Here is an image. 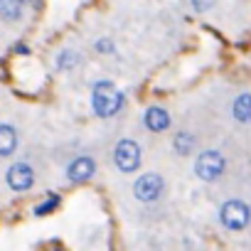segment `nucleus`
<instances>
[{
    "mask_svg": "<svg viewBox=\"0 0 251 251\" xmlns=\"http://www.w3.org/2000/svg\"><path fill=\"white\" fill-rule=\"evenodd\" d=\"M226 170V160L219 151H202L195 160V175L202 182H214Z\"/></svg>",
    "mask_w": 251,
    "mask_h": 251,
    "instance_id": "nucleus-4",
    "label": "nucleus"
},
{
    "mask_svg": "<svg viewBox=\"0 0 251 251\" xmlns=\"http://www.w3.org/2000/svg\"><path fill=\"white\" fill-rule=\"evenodd\" d=\"M96 52H101V54H113L116 52V47H113V40H108V37H101V40H96Z\"/></svg>",
    "mask_w": 251,
    "mask_h": 251,
    "instance_id": "nucleus-15",
    "label": "nucleus"
},
{
    "mask_svg": "<svg viewBox=\"0 0 251 251\" xmlns=\"http://www.w3.org/2000/svg\"><path fill=\"white\" fill-rule=\"evenodd\" d=\"M5 182L13 192H27L35 187V170L30 163L25 160H18L13 163L8 170H5Z\"/></svg>",
    "mask_w": 251,
    "mask_h": 251,
    "instance_id": "nucleus-6",
    "label": "nucleus"
},
{
    "mask_svg": "<svg viewBox=\"0 0 251 251\" xmlns=\"http://www.w3.org/2000/svg\"><path fill=\"white\" fill-rule=\"evenodd\" d=\"M141 160H143V153H141V146L133 138H123V141L116 143V148H113V165L121 173H136L141 168Z\"/></svg>",
    "mask_w": 251,
    "mask_h": 251,
    "instance_id": "nucleus-3",
    "label": "nucleus"
},
{
    "mask_svg": "<svg viewBox=\"0 0 251 251\" xmlns=\"http://www.w3.org/2000/svg\"><path fill=\"white\" fill-rule=\"evenodd\" d=\"M23 5H25V3H13V0H3V3H0V20H3V23H18V20L23 18V13H25Z\"/></svg>",
    "mask_w": 251,
    "mask_h": 251,
    "instance_id": "nucleus-11",
    "label": "nucleus"
},
{
    "mask_svg": "<svg viewBox=\"0 0 251 251\" xmlns=\"http://www.w3.org/2000/svg\"><path fill=\"white\" fill-rule=\"evenodd\" d=\"M18 131H15V126L13 123H3L0 126V155L3 158H10L18 148Z\"/></svg>",
    "mask_w": 251,
    "mask_h": 251,
    "instance_id": "nucleus-9",
    "label": "nucleus"
},
{
    "mask_svg": "<svg viewBox=\"0 0 251 251\" xmlns=\"http://www.w3.org/2000/svg\"><path fill=\"white\" fill-rule=\"evenodd\" d=\"M79 64V54L72 50V47H64L59 54H57V69L59 72H69Z\"/></svg>",
    "mask_w": 251,
    "mask_h": 251,
    "instance_id": "nucleus-13",
    "label": "nucleus"
},
{
    "mask_svg": "<svg viewBox=\"0 0 251 251\" xmlns=\"http://www.w3.org/2000/svg\"><path fill=\"white\" fill-rule=\"evenodd\" d=\"M219 224L229 231H244L251 224V207L244 200H226L219 207Z\"/></svg>",
    "mask_w": 251,
    "mask_h": 251,
    "instance_id": "nucleus-2",
    "label": "nucleus"
},
{
    "mask_svg": "<svg viewBox=\"0 0 251 251\" xmlns=\"http://www.w3.org/2000/svg\"><path fill=\"white\" fill-rule=\"evenodd\" d=\"M165 192V180L158 173H143L138 175V180L133 182V197L143 204H153L163 197Z\"/></svg>",
    "mask_w": 251,
    "mask_h": 251,
    "instance_id": "nucleus-5",
    "label": "nucleus"
},
{
    "mask_svg": "<svg viewBox=\"0 0 251 251\" xmlns=\"http://www.w3.org/2000/svg\"><path fill=\"white\" fill-rule=\"evenodd\" d=\"M143 123H146V128H148V131H153V133H163V131L170 128V123H173V121H170V113H168L165 106L153 103V106L146 108V113H143Z\"/></svg>",
    "mask_w": 251,
    "mask_h": 251,
    "instance_id": "nucleus-8",
    "label": "nucleus"
},
{
    "mask_svg": "<svg viewBox=\"0 0 251 251\" xmlns=\"http://www.w3.org/2000/svg\"><path fill=\"white\" fill-rule=\"evenodd\" d=\"M231 116L236 123H251V94H239L234 99Z\"/></svg>",
    "mask_w": 251,
    "mask_h": 251,
    "instance_id": "nucleus-10",
    "label": "nucleus"
},
{
    "mask_svg": "<svg viewBox=\"0 0 251 251\" xmlns=\"http://www.w3.org/2000/svg\"><path fill=\"white\" fill-rule=\"evenodd\" d=\"M126 103V96L123 91L116 89L113 81L103 79V81H96L94 89H91V106H94V113L101 116V118H111L116 116Z\"/></svg>",
    "mask_w": 251,
    "mask_h": 251,
    "instance_id": "nucleus-1",
    "label": "nucleus"
},
{
    "mask_svg": "<svg viewBox=\"0 0 251 251\" xmlns=\"http://www.w3.org/2000/svg\"><path fill=\"white\" fill-rule=\"evenodd\" d=\"M94 173H96V160L91 155H79V158H74L67 165V180L69 182H76V185L91 180Z\"/></svg>",
    "mask_w": 251,
    "mask_h": 251,
    "instance_id": "nucleus-7",
    "label": "nucleus"
},
{
    "mask_svg": "<svg viewBox=\"0 0 251 251\" xmlns=\"http://www.w3.org/2000/svg\"><path fill=\"white\" fill-rule=\"evenodd\" d=\"M59 202H62V197H59V195H50L42 204H37V207H35V214H37V217H45V214L54 212V209L59 207Z\"/></svg>",
    "mask_w": 251,
    "mask_h": 251,
    "instance_id": "nucleus-14",
    "label": "nucleus"
},
{
    "mask_svg": "<svg viewBox=\"0 0 251 251\" xmlns=\"http://www.w3.org/2000/svg\"><path fill=\"white\" fill-rule=\"evenodd\" d=\"M192 8H195V13H204L212 8V3H192Z\"/></svg>",
    "mask_w": 251,
    "mask_h": 251,
    "instance_id": "nucleus-16",
    "label": "nucleus"
},
{
    "mask_svg": "<svg viewBox=\"0 0 251 251\" xmlns=\"http://www.w3.org/2000/svg\"><path fill=\"white\" fill-rule=\"evenodd\" d=\"M195 143H197V138H195L192 133L180 131V133L175 136V141H173V148H175L177 155H190V153L195 151Z\"/></svg>",
    "mask_w": 251,
    "mask_h": 251,
    "instance_id": "nucleus-12",
    "label": "nucleus"
}]
</instances>
